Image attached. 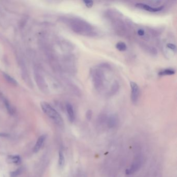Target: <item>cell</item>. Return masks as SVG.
I'll return each mask as SVG.
<instances>
[{
    "instance_id": "2",
    "label": "cell",
    "mask_w": 177,
    "mask_h": 177,
    "mask_svg": "<svg viewBox=\"0 0 177 177\" xmlns=\"http://www.w3.org/2000/svg\"><path fill=\"white\" fill-rule=\"evenodd\" d=\"M91 76L95 89L98 91L103 90L105 85L106 76L101 66L92 70Z\"/></svg>"
},
{
    "instance_id": "6",
    "label": "cell",
    "mask_w": 177,
    "mask_h": 177,
    "mask_svg": "<svg viewBox=\"0 0 177 177\" xmlns=\"http://www.w3.org/2000/svg\"><path fill=\"white\" fill-rule=\"evenodd\" d=\"M66 110L69 120L71 123H73L75 119V111L73 109V106L71 104L68 103L66 104Z\"/></svg>"
},
{
    "instance_id": "17",
    "label": "cell",
    "mask_w": 177,
    "mask_h": 177,
    "mask_svg": "<svg viewBox=\"0 0 177 177\" xmlns=\"http://www.w3.org/2000/svg\"><path fill=\"white\" fill-rule=\"evenodd\" d=\"M92 116H93V112L91 110H88L86 113V117L87 120H91Z\"/></svg>"
},
{
    "instance_id": "3",
    "label": "cell",
    "mask_w": 177,
    "mask_h": 177,
    "mask_svg": "<svg viewBox=\"0 0 177 177\" xmlns=\"http://www.w3.org/2000/svg\"><path fill=\"white\" fill-rule=\"evenodd\" d=\"M41 107L43 112L54 121L57 125L62 126L63 125V120L61 116L54 109L52 106L45 101L41 103Z\"/></svg>"
},
{
    "instance_id": "15",
    "label": "cell",
    "mask_w": 177,
    "mask_h": 177,
    "mask_svg": "<svg viewBox=\"0 0 177 177\" xmlns=\"http://www.w3.org/2000/svg\"><path fill=\"white\" fill-rule=\"evenodd\" d=\"M21 172V169L20 168L17 169L16 170L13 171H11L10 173V176L11 177H17L18 175H19Z\"/></svg>"
},
{
    "instance_id": "1",
    "label": "cell",
    "mask_w": 177,
    "mask_h": 177,
    "mask_svg": "<svg viewBox=\"0 0 177 177\" xmlns=\"http://www.w3.org/2000/svg\"><path fill=\"white\" fill-rule=\"evenodd\" d=\"M70 27L75 33L88 37H94L97 33L95 28L86 21L75 18L69 21Z\"/></svg>"
},
{
    "instance_id": "11",
    "label": "cell",
    "mask_w": 177,
    "mask_h": 177,
    "mask_svg": "<svg viewBox=\"0 0 177 177\" xmlns=\"http://www.w3.org/2000/svg\"><path fill=\"white\" fill-rule=\"evenodd\" d=\"M65 163V158L63 152L60 151L59 152L58 165L59 167L62 168Z\"/></svg>"
},
{
    "instance_id": "18",
    "label": "cell",
    "mask_w": 177,
    "mask_h": 177,
    "mask_svg": "<svg viewBox=\"0 0 177 177\" xmlns=\"http://www.w3.org/2000/svg\"><path fill=\"white\" fill-rule=\"evenodd\" d=\"M167 47L169 49H171L172 51H175L176 49V47H175V45L171 44V43H169L167 45Z\"/></svg>"
},
{
    "instance_id": "10",
    "label": "cell",
    "mask_w": 177,
    "mask_h": 177,
    "mask_svg": "<svg viewBox=\"0 0 177 177\" xmlns=\"http://www.w3.org/2000/svg\"><path fill=\"white\" fill-rule=\"evenodd\" d=\"M175 70L172 69H166L161 70L158 73L160 76H165V75H175Z\"/></svg>"
},
{
    "instance_id": "16",
    "label": "cell",
    "mask_w": 177,
    "mask_h": 177,
    "mask_svg": "<svg viewBox=\"0 0 177 177\" xmlns=\"http://www.w3.org/2000/svg\"><path fill=\"white\" fill-rule=\"evenodd\" d=\"M83 3L88 8H91L93 5V1H83Z\"/></svg>"
},
{
    "instance_id": "5",
    "label": "cell",
    "mask_w": 177,
    "mask_h": 177,
    "mask_svg": "<svg viewBox=\"0 0 177 177\" xmlns=\"http://www.w3.org/2000/svg\"><path fill=\"white\" fill-rule=\"evenodd\" d=\"M135 7L137 8H139V9H141V10H145L146 11L153 12V13L161 11L164 8V6L157 7H151L150 5H148L147 4L143 3H137L135 5Z\"/></svg>"
},
{
    "instance_id": "19",
    "label": "cell",
    "mask_w": 177,
    "mask_h": 177,
    "mask_svg": "<svg viewBox=\"0 0 177 177\" xmlns=\"http://www.w3.org/2000/svg\"><path fill=\"white\" fill-rule=\"evenodd\" d=\"M138 34L139 35V36H143L144 34V31L143 29H139L137 31Z\"/></svg>"
},
{
    "instance_id": "8",
    "label": "cell",
    "mask_w": 177,
    "mask_h": 177,
    "mask_svg": "<svg viewBox=\"0 0 177 177\" xmlns=\"http://www.w3.org/2000/svg\"><path fill=\"white\" fill-rule=\"evenodd\" d=\"M140 164V161H136L132 164L130 168L126 170L125 172L127 175H130L134 174L135 171H136L137 169H139Z\"/></svg>"
},
{
    "instance_id": "14",
    "label": "cell",
    "mask_w": 177,
    "mask_h": 177,
    "mask_svg": "<svg viewBox=\"0 0 177 177\" xmlns=\"http://www.w3.org/2000/svg\"><path fill=\"white\" fill-rule=\"evenodd\" d=\"M4 101L5 107H6L8 112L10 113V114H13L14 113V109H13V107H12V106L10 103V102L7 99H4Z\"/></svg>"
},
{
    "instance_id": "12",
    "label": "cell",
    "mask_w": 177,
    "mask_h": 177,
    "mask_svg": "<svg viewBox=\"0 0 177 177\" xmlns=\"http://www.w3.org/2000/svg\"><path fill=\"white\" fill-rule=\"evenodd\" d=\"M116 48L120 52H124L127 49V45L124 42H119L116 45Z\"/></svg>"
},
{
    "instance_id": "13",
    "label": "cell",
    "mask_w": 177,
    "mask_h": 177,
    "mask_svg": "<svg viewBox=\"0 0 177 177\" xmlns=\"http://www.w3.org/2000/svg\"><path fill=\"white\" fill-rule=\"evenodd\" d=\"M3 76L5 79L8 83H10V84H12L13 85H17V82L14 78H12V77L7 75V73H3Z\"/></svg>"
},
{
    "instance_id": "9",
    "label": "cell",
    "mask_w": 177,
    "mask_h": 177,
    "mask_svg": "<svg viewBox=\"0 0 177 177\" xmlns=\"http://www.w3.org/2000/svg\"><path fill=\"white\" fill-rule=\"evenodd\" d=\"M7 161L10 164H19L21 162V158L19 155H10L7 157Z\"/></svg>"
},
{
    "instance_id": "20",
    "label": "cell",
    "mask_w": 177,
    "mask_h": 177,
    "mask_svg": "<svg viewBox=\"0 0 177 177\" xmlns=\"http://www.w3.org/2000/svg\"><path fill=\"white\" fill-rule=\"evenodd\" d=\"M85 177V176H84V177Z\"/></svg>"
},
{
    "instance_id": "7",
    "label": "cell",
    "mask_w": 177,
    "mask_h": 177,
    "mask_svg": "<svg viewBox=\"0 0 177 177\" xmlns=\"http://www.w3.org/2000/svg\"><path fill=\"white\" fill-rule=\"evenodd\" d=\"M45 138H46V137L45 135H42L38 139L37 143H35L34 149H33V151L35 153H37L40 151V149L41 148L42 146L43 145V143L44 142Z\"/></svg>"
},
{
    "instance_id": "4",
    "label": "cell",
    "mask_w": 177,
    "mask_h": 177,
    "mask_svg": "<svg viewBox=\"0 0 177 177\" xmlns=\"http://www.w3.org/2000/svg\"><path fill=\"white\" fill-rule=\"evenodd\" d=\"M130 99L132 102L134 104L137 103L139 99L140 89L137 84L134 82L130 83Z\"/></svg>"
}]
</instances>
